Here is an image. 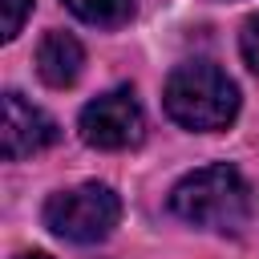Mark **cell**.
<instances>
[{
  "mask_svg": "<svg viewBox=\"0 0 259 259\" xmlns=\"http://www.w3.org/2000/svg\"><path fill=\"white\" fill-rule=\"evenodd\" d=\"M0 138H4V158L16 162V158H28V154H40L45 146H53L57 142V121L45 109L28 105L20 93H4V130H0Z\"/></svg>",
  "mask_w": 259,
  "mask_h": 259,
  "instance_id": "cell-5",
  "label": "cell"
},
{
  "mask_svg": "<svg viewBox=\"0 0 259 259\" xmlns=\"http://www.w3.org/2000/svg\"><path fill=\"white\" fill-rule=\"evenodd\" d=\"M117 219H121V202L101 182L61 190L45 202V227L69 243H97L117 227Z\"/></svg>",
  "mask_w": 259,
  "mask_h": 259,
  "instance_id": "cell-3",
  "label": "cell"
},
{
  "mask_svg": "<svg viewBox=\"0 0 259 259\" xmlns=\"http://www.w3.org/2000/svg\"><path fill=\"white\" fill-rule=\"evenodd\" d=\"M166 113L186 130H223L239 113V89L235 81L214 69L210 61L178 65L166 81Z\"/></svg>",
  "mask_w": 259,
  "mask_h": 259,
  "instance_id": "cell-2",
  "label": "cell"
},
{
  "mask_svg": "<svg viewBox=\"0 0 259 259\" xmlns=\"http://www.w3.org/2000/svg\"><path fill=\"white\" fill-rule=\"evenodd\" d=\"M81 65H85V49L77 45V36L69 32H45L40 49H36V73L45 85L53 89H65L81 77Z\"/></svg>",
  "mask_w": 259,
  "mask_h": 259,
  "instance_id": "cell-6",
  "label": "cell"
},
{
  "mask_svg": "<svg viewBox=\"0 0 259 259\" xmlns=\"http://www.w3.org/2000/svg\"><path fill=\"white\" fill-rule=\"evenodd\" d=\"M170 206L178 219L206 227V231H239L251 214V190L243 182V174L227 162L219 166H202L194 174H186L174 194Z\"/></svg>",
  "mask_w": 259,
  "mask_h": 259,
  "instance_id": "cell-1",
  "label": "cell"
},
{
  "mask_svg": "<svg viewBox=\"0 0 259 259\" xmlns=\"http://www.w3.org/2000/svg\"><path fill=\"white\" fill-rule=\"evenodd\" d=\"M16 259H49V255H40V251H32V255H16Z\"/></svg>",
  "mask_w": 259,
  "mask_h": 259,
  "instance_id": "cell-10",
  "label": "cell"
},
{
  "mask_svg": "<svg viewBox=\"0 0 259 259\" xmlns=\"http://www.w3.org/2000/svg\"><path fill=\"white\" fill-rule=\"evenodd\" d=\"M239 53H243V61H247V69L259 77V12L243 24V32H239Z\"/></svg>",
  "mask_w": 259,
  "mask_h": 259,
  "instance_id": "cell-8",
  "label": "cell"
},
{
  "mask_svg": "<svg viewBox=\"0 0 259 259\" xmlns=\"http://www.w3.org/2000/svg\"><path fill=\"white\" fill-rule=\"evenodd\" d=\"M81 138L97 150H125V146H138L142 142V130H146V117H142V105L134 101L130 89H109L101 97H93L85 109H81Z\"/></svg>",
  "mask_w": 259,
  "mask_h": 259,
  "instance_id": "cell-4",
  "label": "cell"
},
{
  "mask_svg": "<svg viewBox=\"0 0 259 259\" xmlns=\"http://www.w3.org/2000/svg\"><path fill=\"white\" fill-rule=\"evenodd\" d=\"M65 4L73 16H81L85 24H101V28H117L134 12L130 0H65Z\"/></svg>",
  "mask_w": 259,
  "mask_h": 259,
  "instance_id": "cell-7",
  "label": "cell"
},
{
  "mask_svg": "<svg viewBox=\"0 0 259 259\" xmlns=\"http://www.w3.org/2000/svg\"><path fill=\"white\" fill-rule=\"evenodd\" d=\"M28 8H32V0H4V40H12L20 32Z\"/></svg>",
  "mask_w": 259,
  "mask_h": 259,
  "instance_id": "cell-9",
  "label": "cell"
}]
</instances>
